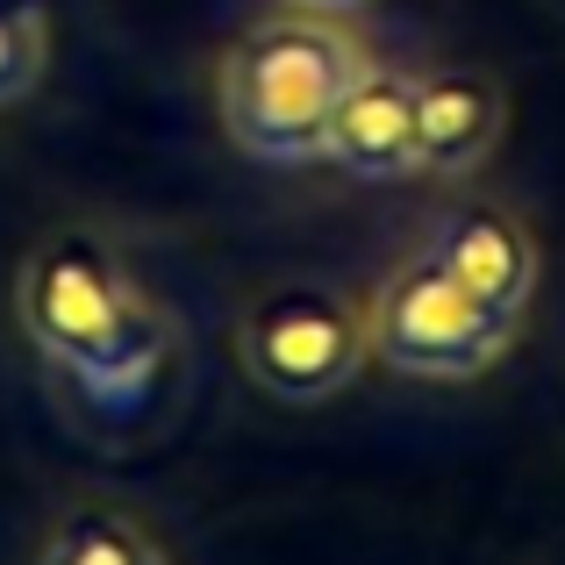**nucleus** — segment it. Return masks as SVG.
Segmentation results:
<instances>
[{"label":"nucleus","instance_id":"nucleus-1","mask_svg":"<svg viewBox=\"0 0 565 565\" xmlns=\"http://www.w3.org/2000/svg\"><path fill=\"white\" fill-rule=\"evenodd\" d=\"M14 322L100 408H129L172 351V316L86 230H57L22 258V273H14Z\"/></svg>","mask_w":565,"mask_h":565},{"label":"nucleus","instance_id":"nucleus-2","mask_svg":"<svg viewBox=\"0 0 565 565\" xmlns=\"http://www.w3.org/2000/svg\"><path fill=\"white\" fill-rule=\"evenodd\" d=\"M373 65L365 43L337 14L287 8L250 22L215 65V115L222 137L258 166H316L330 137L337 100Z\"/></svg>","mask_w":565,"mask_h":565},{"label":"nucleus","instance_id":"nucleus-3","mask_svg":"<svg viewBox=\"0 0 565 565\" xmlns=\"http://www.w3.org/2000/svg\"><path fill=\"white\" fill-rule=\"evenodd\" d=\"M365 308L337 294L330 279H279L236 322V359L273 401L316 408L344 394L365 365Z\"/></svg>","mask_w":565,"mask_h":565},{"label":"nucleus","instance_id":"nucleus-4","mask_svg":"<svg viewBox=\"0 0 565 565\" xmlns=\"http://www.w3.org/2000/svg\"><path fill=\"white\" fill-rule=\"evenodd\" d=\"M365 344L408 380H472L515 344V322L472 301L429 250H415L408 265L380 279L373 308H365Z\"/></svg>","mask_w":565,"mask_h":565},{"label":"nucleus","instance_id":"nucleus-5","mask_svg":"<svg viewBox=\"0 0 565 565\" xmlns=\"http://www.w3.org/2000/svg\"><path fill=\"white\" fill-rule=\"evenodd\" d=\"M423 250L472 294V301H487L494 316L523 322L530 294H537V236H530L509 207H494V201L451 207Z\"/></svg>","mask_w":565,"mask_h":565},{"label":"nucleus","instance_id":"nucleus-6","mask_svg":"<svg viewBox=\"0 0 565 565\" xmlns=\"http://www.w3.org/2000/svg\"><path fill=\"white\" fill-rule=\"evenodd\" d=\"M509 129V94L472 65H437L415 79V158L437 180H466L494 158Z\"/></svg>","mask_w":565,"mask_h":565},{"label":"nucleus","instance_id":"nucleus-7","mask_svg":"<svg viewBox=\"0 0 565 565\" xmlns=\"http://www.w3.org/2000/svg\"><path fill=\"white\" fill-rule=\"evenodd\" d=\"M322 158L344 166L351 180H408L423 172L415 158V79L394 65H365L351 79V94L337 100Z\"/></svg>","mask_w":565,"mask_h":565},{"label":"nucleus","instance_id":"nucleus-8","mask_svg":"<svg viewBox=\"0 0 565 565\" xmlns=\"http://www.w3.org/2000/svg\"><path fill=\"white\" fill-rule=\"evenodd\" d=\"M36 565H172L166 544L143 530V515L115 501H72L36 544Z\"/></svg>","mask_w":565,"mask_h":565},{"label":"nucleus","instance_id":"nucleus-9","mask_svg":"<svg viewBox=\"0 0 565 565\" xmlns=\"http://www.w3.org/2000/svg\"><path fill=\"white\" fill-rule=\"evenodd\" d=\"M51 36H57L51 0H0V108H14L43 86Z\"/></svg>","mask_w":565,"mask_h":565},{"label":"nucleus","instance_id":"nucleus-10","mask_svg":"<svg viewBox=\"0 0 565 565\" xmlns=\"http://www.w3.org/2000/svg\"><path fill=\"white\" fill-rule=\"evenodd\" d=\"M287 8H316V14H359V8H373V0H287Z\"/></svg>","mask_w":565,"mask_h":565}]
</instances>
